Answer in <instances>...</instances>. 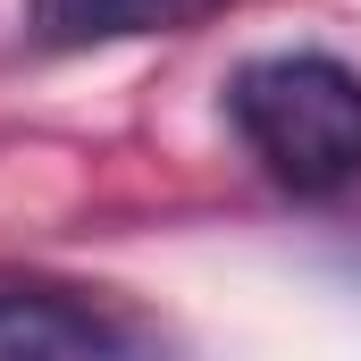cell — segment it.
Listing matches in <instances>:
<instances>
[{
  "mask_svg": "<svg viewBox=\"0 0 361 361\" xmlns=\"http://www.w3.org/2000/svg\"><path fill=\"white\" fill-rule=\"evenodd\" d=\"M227 126L252 169L302 202L361 185V76L328 51H269L227 76Z\"/></svg>",
  "mask_w": 361,
  "mask_h": 361,
  "instance_id": "obj_1",
  "label": "cell"
},
{
  "mask_svg": "<svg viewBox=\"0 0 361 361\" xmlns=\"http://www.w3.org/2000/svg\"><path fill=\"white\" fill-rule=\"evenodd\" d=\"M143 345H160V328L135 319L126 302L59 286V277L0 269V361H25V353H143Z\"/></svg>",
  "mask_w": 361,
  "mask_h": 361,
  "instance_id": "obj_2",
  "label": "cell"
},
{
  "mask_svg": "<svg viewBox=\"0 0 361 361\" xmlns=\"http://www.w3.org/2000/svg\"><path fill=\"white\" fill-rule=\"evenodd\" d=\"M202 8H219V0H25V25L51 51H92V42H135V34L193 25Z\"/></svg>",
  "mask_w": 361,
  "mask_h": 361,
  "instance_id": "obj_3",
  "label": "cell"
}]
</instances>
